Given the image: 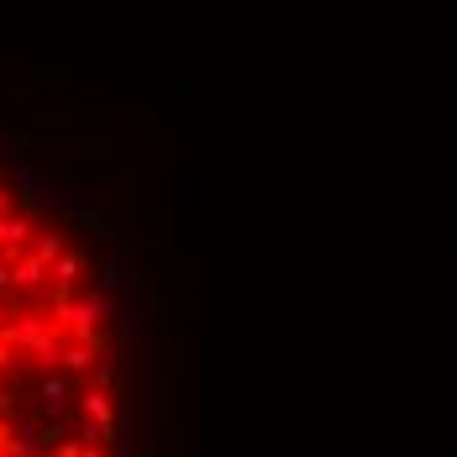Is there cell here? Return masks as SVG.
Wrapping results in <instances>:
<instances>
[{
  "label": "cell",
  "instance_id": "6da1fadb",
  "mask_svg": "<svg viewBox=\"0 0 457 457\" xmlns=\"http://www.w3.org/2000/svg\"><path fill=\"white\" fill-rule=\"evenodd\" d=\"M0 457H121V342L90 237L0 163Z\"/></svg>",
  "mask_w": 457,
  "mask_h": 457
}]
</instances>
